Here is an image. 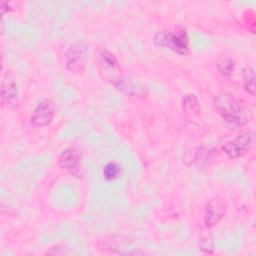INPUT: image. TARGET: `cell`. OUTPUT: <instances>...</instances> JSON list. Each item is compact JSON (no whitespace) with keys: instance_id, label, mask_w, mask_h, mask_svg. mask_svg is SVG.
I'll return each instance as SVG.
<instances>
[{"instance_id":"cell-15","label":"cell","mask_w":256,"mask_h":256,"mask_svg":"<svg viewBox=\"0 0 256 256\" xmlns=\"http://www.w3.org/2000/svg\"><path fill=\"white\" fill-rule=\"evenodd\" d=\"M200 250L203 251V252H207V253H210L213 251V247H214V243H213V239L211 237H203L201 238L200 240Z\"/></svg>"},{"instance_id":"cell-10","label":"cell","mask_w":256,"mask_h":256,"mask_svg":"<svg viewBox=\"0 0 256 256\" xmlns=\"http://www.w3.org/2000/svg\"><path fill=\"white\" fill-rule=\"evenodd\" d=\"M218 72L222 76H230L234 70V60L227 54H220L215 60Z\"/></svg>"},{"instance_id":"cell-1","label":"cell","mask_w":256,"mask_h":256,"mask_svg":"<svg viewBox=\"0 0 256 256\" xmlns=\"http://www.w3.org/2000/svg\"><path fill=\"white\" fill-rule=\"evenodd\" d=\"M214 103L218 114L228 127L238 128L247 123L245 110L233 96L229 94L219 95Z\"/></svg>"},{"instance_id":"cell-3","label":"cell","mask_w":256,"mask_h":256,"mask_svg":"<svg viewBox=\"0 0 256 256\" xmlns=\"http://www.w3.org/2000/svg\"><path fill=\"white\" fill-rule=\"evenodd\" d=\"M64 57L66 69L70 73H81L84 71L88 60L86 44L81 41L72 43L66 50Z\"/></svg>"},{"instance_id":"cell-6","label":"cell","mask_w":256,"mask_h":256,"mask_svg":"<svg viewBox=\"0 0 256 256\" xmlns=\"http://www.w3.org/2000/svg\"><path fill=\"white\" fill-rule=\"evenodd\" d=\"M55 115V104L51 99H44L33 110L30 122L35 128L49 125Z\"/></svg>"},{"instance_id":"cell-8","label":"cell","mask_w":256,"mask_h":256,"mask_svg":"<svg viewBox=\"0 0 256 256\" xmlns=\"http://www.w3.org/2000/svg\"><path fill=\"white\" fill-rule=\"evenodd\" d=\"M1 101L7 109H14L18 105V86L10 74H6L1 82Z\"/></svg>"},{"instance_id":"cell-14","label":"cell","mask_w":256,"mask_h":256,"mask_svg":"<svg viewBox=\"0 0 256 256\" xmlns=\"http://www.w3.org/2000/svg\"><path fill=\"white\" fill-rule=\"evenodd\" d=\"M120 173V166L116 162H109L103 168V175L106 180H114Z\"/></svg>"},{"instance_id":"cell-2","label":"cell","mask_w":256,"mask_h":256,"mask_svg":"<svg viewBox=\"0 0 256 256\" xmlns=\"http://www.w3.org/2000/svg\"><path fill=\"white\" fill-rule=\"evenodd\" d=\"M153 43L161 48H167L179 55L189 52V40L185 29L177 28L173 32L160 31L153 37Z\"/></svg>"},{"instance_id":"cell-7","label":"cell","mask_w":256,"mask_h":256,"mask_svg":"<svg viewBox=\"0 0 256 256\" xmlns=\"http://www.w3.org/2000/svg\"><path fill=\"white\" fill-rule=\"evenodd\" d=\"M227 210L226 202L223 198L216 196L209 200L205 211L203 220L207 228H212L217 225L225 216Z\"/></svg>"},{"instance_id":"cell-9","label":"cell","mask_w":256,"mask_h":256,"mask_svg":"<svg viewBox=\"0 0 256 256\" xmlns=\"http://www.w3.org/2000/svg\"><path fill=\"white\" fill-rule=\"evenodd\" d=\"M113 86L124 93L126 96L136 98V99H145L148 96V90L143 85L127 78H116L112 81Z\"/></svg>"},{"instance_id":"cell-12","label":"cell","mask_w":256,"mask_h":256,"mask_svg":"<svg viewBox=\"0 0 256 256\" xmlns=\"http://www.w3.org/2000/svg\"><path fill=\"white\" fill-rule=\"evenodd\" d=\"M182 107L186 113L197 114L200 110V105L197 97L194 94H186L182 98Z\"/></svg>"},{"instance_id":"cell-11","label":"cell","mask_w":256,"mask_h":256,"mask_svg":"<svg viewBox=\"0 0 256 256\" xmlns=\"http://www.w3.org/2000/svg\"><path fill=\"white\" fill-rule=\"evenodd\" d=\"M242 83L244 89L250 94H255V70L251 66H245L242 69Z\"/></svg>"},{"instance_id":"cell-5","label":"cell","mask_w":256,"mask_h":256,"mask_svg":"<svg viewBox=\"0 0 256 256\" xmlns=\"http://www.w3.org/2000/svg\"><path fill=\"white\" fill-rule=\"evenodd\" d=\"M58 165L74 177L80 178L83 175L82 155L77 148L71 147L62 151L58 157Z\"/></svg>"},{"instance_id":"cell-4","label":"cell","mask_w":256,"mask_h":256,"mask_svg":"<svg viewBox=\"0 0 256 256\" xmlns=\"http://www.w3.org/2000/svg\"><path fill=\"white\" fill-rule=\"evenodd\" d=\"M254 142V133L252 131H244L235 138L227 141L222 146L224 153L231 159H236L245 155Z\"/></svg>"},{"instance_id":"cell-13","label":"cell","mask_w":256,"mask_h":256,"mask_svg":"<svg viewBox=\"0 0 256 256\" xmlns=\"http://www.w3.org/2000/svg\"><path fill=\"white\" fill-rule=\"evenodd\" d=\"M98 53H99V56L102 59V61L106 65H108L109 67L117 68L119 66V63H118V60H117L116 56L112 52H110L109 50H107L105 48H101V49H99Z\"/></svg>"}]
</instances>
